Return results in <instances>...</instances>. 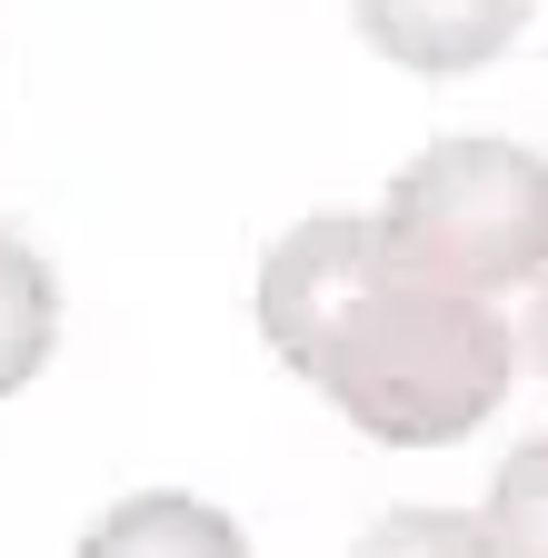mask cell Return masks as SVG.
<instances>
[{
  "instance_id": "1",
  "label": "cell",
  "mask_w": 548,
  "mask_h": 558,
  "mask_svg": "<svg viewBox=\"0 0 548 558\" xmlns=\"http://www.w3.org/2000/svg\"><path fill=\"white\" fill-rule=\"evenodd\" d=\"M259 339L389 449H449L509 399L519 339L499 300L399 269L369 209H319L259 259Z\"/></svg>"
},
{
  "instance_id": "2",
  "label": "cell",
  "mask_w": 548,
  "mask_h": 558,
  "mask_svg": "<svg viewBox=\"0 0 548 558\" xmlns=\"http://www.w3.org/2000/svg\"><path fill=\"white\" fill-rule=\"evenodd\" d=\"M369 220L389 259L439 279V290H468V300L528 290V279H548V160L528 140H489V130L429 140Z\"/></svg>"
},
{
  "instance_id": "3",
  "label": "cell",
  "mask_w": 548,
  "mask_h": 558,
  "mask_svg": "<svg viewBox=\"0 0 548 558\" xmlns=\"http://www.w3.org/2000/svg\"><path fill=\"white\" fill-rule=\"evenodd\" d=\"M538 0H350V21L379 60L429 70V81H459V70H489Z\"/></svg>"
},
{
  "instance_id": "4",
  "label": "cell",
  "mask_w": 548,
  "mask_h": 558,
  "mask_svg": "<svg viewBox=\"0 0 548 558\" xmlns=\"http://www.w3.org/2000/svg\"><path fill=\"white\" fill-rule=\"evenodd\" d=\"M81 558H249V538L210 499H190V488H141L110 519H90Z\"/></svg>"
},
{
  "instance_id": "5",
  "label": "cell",
  "mask_w": 548,
  "mask_h": 558,
  "mask_svg": "<svg viewBox=\"0 0 548 558\" xmlns=\"http://www.w3.org/2000/svg\"><path fill=\"white\" fill-rule=\"evenodd\" d=\"M50 349H60V279L31 240L0 230V399L31 389L50 369Z\"/></svg>"
},
{
  "instance_id": "6",
  "label": "cell",
  "mask_w": 548,
  "mask_h": 558,
  "mask_svg": "<svg viewBox=\"0 0 548 558\" xmlns=\"http://www.w3.org/2000/svg\"><path fill=\"white\" fill-rule=\"evenodd\" d=\"M478 548L489 558H548V439L499 459L489 509H478Z\"/></svg>"
},
{
  "instance_id": "7",
  "label": "cell",
  "mask_w": 548,
  "mask_h": 558,
  "mask_svg": "<svg viewBox=\"0 0 548 558\" xmlns=\"http://www.w3.org/2000/svg\"><path fill=\"white\" fill-rule=\"evenodd\" d=\"M350 558H489V548H478V519H459V509H389V519H369V538Z\"/></svg>"
},
{
  "instance_id": "8",
  "label": "cell",
  "mask_w": 548,
  "mask_h": 558,
  "mask_svg": "<svg viewBox=\"0 0 548 558\" xmlns=\"http://www.w3.org/2000/svg\"><path fill=\"white\" fill-rule=\"evenodd\" d=\"M528 360H538V379H548V290H538V310H528Z\"/></svg>"
}]
</instances>
